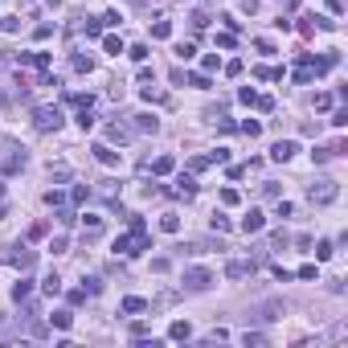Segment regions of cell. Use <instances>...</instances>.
I'll use <instances>...</instances> for the list:
<instances>
[{
    "instance_id": "cell-25",
    "label": "cell",
    "mask_w": 348,
    "mask_h": 348,
    "mask_svg": "<svg viewBox=\"0 0 348 348\" xmlns=\"http://www.w3.org/2000/svg\"><path fill=\"white\" fill-rule=\"evenodd\" d=\"M53 324H57V328H70L74 315H70V311H53Z\"/></svg>"
},
{
    "instance_id": "cell-6",
    "label": "cell",
    "mask_w": 348,
    "mask_h": 348,
    "mask_svg": "<svg viewBox=\"0 0 348 348\" xmlns=\"http://www.w3.org/2000/svg\"><path fill=\"white\" fill-rule=\"evenodd\" d=\"M291 156H295V144H291V140H279V144L270 148V160H279V164H287Z\"/></svg>"
},
{
    "instance_id": "cell-24",
    "label": "cell",
    "mask_w": 348,
    "mask_h": 348,
    "mask_svg": "<svg viewBox=\"0 0 348 348\" xmlns=\"http://www.w3.org/2000/svg\"><path fill=\"white\" fill-rule=\"evenodd\" d=\"M99 287H103V283L94 279V274H90V279H82V291H86V295H99Z\"/></svg>"
},
{
    "instance_id": "cell-8",
    "label": "cell",
    "mask_w": 348,
    "mask_h": 348,
    "mask_svg": "<svg viewBox=\"0 0 348 348\" xmlns=\"http://www.w3.org/2000/svg\"><path fill=\"white\" fill-rule=\"evenodd\" d=\"M226 274H230V279H246V274H254V262L234 258V262H226Z\"/></svg>"
},
{
    "instance_id": "cell-17",
    "label": "cell",
    "mask_w": 348,
    "mask_h": 348,
    "mask_svg": "<svg viewBox=\"0 0 348 348\" xmlns=\"http://www.w3.org/2000/svg\"><path fill=\"white\" fill-rule=\"evenodd\" d=\"M13 258H17V266L25 270V266H33V250H25V246H21V250H17V254H13Z\"/></svg>"
},
{
    "instance_id": "cell-18",
    "label": "cell",
    "mask_w": 348,
    "mask_h": 348,
    "mask_svg": "<svg viewBox=\"0 0 348 348\" xmlns=\"http://www.w3.org/2000/svg\"><path fill=\"white\" fill-rule=\"evenodd\" d=\"M168 336H172V340H188V324H184V320H176V324L168 328Z\"/></svg>"
},
{
    "instance_id": "cell-5",
    "label": "cell",
    "mask_w": 348,
    "mask_h": 348,
    "mask_svg": "<svg viewBox=\"0 0 348 348\" xmlns=\"http://www.w3.org/2000/svg\"><path fill=\"white\" fill-rule=\"evenodd\" d=\"M131 135H135V127H131V123H123V119H115L111 127H107V140L111 144H127Z\"/></svg>"
},
{
    "instance_id": "cell-33",
    "label": "cell",
    "mask_w": 348,
    "mask_h": 348,
    "mask_svg": "<svg viewBox=\"0 0 348 348\" xmlns=\"http://www.w3.org/2000/svg\"><path fill=\"white\" fill-rule=\"evenodd\" d=\"M188 82H193L197 90H209V74H193V78H188Z\"/></svg>"
},
{
    "instance_id": "cell-9",
    "label": "cell",
    "mask_w": 348,
    "mask_h": 348,
    "mask_svg": "<svg viewBox=\"0 0 348 348\" xmlns=\"http://www.w3.org/2000/svg\"><path fill=\"white\" fill-rule=\"evenodd\" d=\"M131 127H135V131H152V135H156V131H160V119H156V115H135Z\"/></svg>"
},
{
    "instance_id": "cell-12",
    "label": "cell",
    "mask_w": 348,
    "mask_h": 348,
    "mask_svg": "<svg viewBox=\"0 0 348 348\" xmlns=\"http://www.w3.org/2000/svg\"><path fill=\"white\" fill-rule=\"evenodd\" d=\"M176 184H180V188H176V197H184V201H188V197L197 193V180H193V176H180Z\"/></svg>"
},
{
    "instance_id": "cell-29",
    "label": "cell",
    "mask_w": 348,
    "mask_h": 348,
    "mask_svg": "<svg viewBox=\"0 0 348 348\" xmlns=\"http://www.w3.org/2000/svg\"><path fill=\"white\" fill-rule=\"evenodd\" d=\"M0 29H5V33H17L21 21H17V17H5V21H0Z\"/></svg>"
},
{
    "instance_id": "cell-15",
    "label": "cell",
    "mask_w": 348,
    "mask_h": 348,
    "mask_svg": "<svg viewBox=\"0 0 348 348\" xmlns=\"http://www.w3.org/2000/svg\"><path fill=\"white\" fill-rule=\"evenodd\" d=\"M332 254H336V246H332V242H315V258H320V262H328Z\"/></svg>"
},
{
    "instance_id": "cell-23",
    "label": "cell",
    "mask_w": 348,
    "mask_h": 348,
    "mask_svg": "<svg viewBox=\"0 0 348 348\" xmlns=\"http://www.w3.org/2000/svg\"><path fill=\"white\" fill-rule=\"evenodd\" d=\"M213 230L226 234V230H230V217H226V213H213Z\"/></svg>"
},
{
    "instance_id": "cell-32",
    "label": "cell",
    "mask_w": 348,
    "mask_h": 348,
    "mask_svg": "<svg viewBox=\"0 0 348 348\" xmlns=\"http://www.w3.org/2000/svg\"><path fill=\"white\" fill-rule=\"evenodd\" d=\"M242 340H246V344H254V348H258V344H266V336H262V332H246Z\"/></svg>"
},
{
    "instance_id": "cell-39",
    "label": "cell",
    "mask_w": 348,
    "mask_h": 348,
    "mask_svg": "<svg viewBox=\"0 0 348 348\" xmlns=\"http://www.w3.org/2000/svg\"><path fill=\"white\" fill-rule=\"evenodd\" d=\"M131 57L135 61H148V45H131Z\"/></svg>"
},
{
    "instance_id": "cell-35",
    "label": "cell",
    "mask_w": 348,
    "mask_h": 348,
    "mask_svg": "<svg viewBox=\"0 0 348 348\" xmlns=\"http://www.w3.org/2000/svg\"><path fill=\"white\" fill-rule=\"evenodd\" d=\"M328 156H332V148H315V152H311V160H315V164H324Z\"/></svg>"
},
{
    "instance_id": "cell-26",
    "label": "cell",
    "mask_w": 348,
    "mask_h": 348,
    "mask_svg": "<svg viewBox=\"0 0 348 348\" xmlns=\"http://www.w3.org/2000/svg\"><path fill=\"white\" fill-rule=\"evenodd\" d=\"M41 287H45V291H49V295H57V291H61V279H57V274H49V279H45V283H41Z\"/></svg>"
},
{
    "instance_id": "cell-37",
    "label": "cell",
    "mask_w": 348,
    "mask_h": 348,
    "mask_svg": "<svg viewBox=\"0 0 348 348\" xmlns=\"http://www.w3.org/2000/svg\"><path fill=\"white\" fill-rule=\"evenodd\" d=\"M49 176H53V180H66V176H70V168H66V164H57V168H49Z\"/></svg>"
},
{
    "instance_id": "cell-20",
    "label": "cell",
    "mask_w": 348,
    "mask_h": 348,
    "mask_svg": "<svg viewBox=\"0 0 348 348\" xmlns=\"http://www.w3.org/2000/svg\"><path fill=\"white\" fill-rule=\"evenodd\" d=\"M168 33H172V25H168V21H156V25H152V37H160V41H164Z\"/></svg>"
},
{
    "instance_id": "cell-19",
    "label": "cell",
    "mask_w": 348,
    "mask_h": 348,
    "mask_svg": "<svg viewBox=\"0 0 348 348\" xmlns=\"http://www.w3.org/2000/svg\"><path fill=\"white\" fill-rule=\"evenodd\" d=\"M17 168H25V152L21 156H5V172H17Z\"/></svg>"
},
{
    "instance_id": "cell-3",
    "label": "cell",
    "mask_w": 348,
    "mask_h": 348,
    "mask_svg": "<svg viewBox=\"0 0 348 348\" xmlns=\"http://www.w3.org/2000/svg\"><path fill=\"white\" fill-rule=\"evenodd\" d=\"M33 123H37V131H57L61 127V111L57 107H37L33 111Z\"/></svg>"
},
{
    "instance_id": "cell-30",
    "label": "cell",
    "mask_w": 348,
    "mask_h": 348,
    "mask_svg": "<svg viewBox=\"0 0 348 348\" xmlns=\"http://www.w3.org/2000/svg\"><path fill=\"white\" fill-rule=\"evenodd\" d=\"M201 66H205V74H213V70L221 66V61H217V53H205V61H201Z\"/></svg>"
},
{
    "instance_id": "cell-10",
    "label": "cell",
    "mask_w": 348,
    "mask_h": 348,
    "mask_svg": "<svg viewBox=\"0 0 348 348\" xmlns=\"http://www.w3.org/2000/svg\"><path fill=\"white\" fill-rule=\"evenodd\" d=\"M94 156H99V164H107V168H111V164H119V152H111L107 144H94Z\"/></svg>"
},
{
    "instance_id": "cell-34",
    "label": "cell",
    "mask_w": 348,
    "mask_h": 348,
    "mask_svg": "<svg viewBox=\"0 0 348 348\" xmlns=\"http://www.w3.org/2000/svg\"><path fill=\"white\" fill-rule=\"evenodd\" d=\"M144 99H148V103H164V94H160V90H152V86H144Z\"/></svg>"
},
{
    "instance_id": "cell-14",
    "label": "cell",
    "mask_w": 348,
    "mask_h": 348,
    "mask_svg": "<svg viewBox=\"0 0 348 348\" xmlns=\"http://www.w3.org/2000/svg\"><path fill=\"white\" fill-rule=\"evenodd\" d=\"M21 61H25V66H37V70H45V66H49V57H45V53H25Z\"/></svg>"
},
{
    "instance_id": "cell-2",
    "label": "cell",
    "mask_w": 348,
    "mask_h": 348,
    "mask_svg": "<svg viewBox=\"0 0 348 348\" xmlns=\"http://www.w3.org/2000/svg\"><path fill=\"white\" fill-rule=\"evenodd\" d=\"M283 315H287V303H283V299H266V303H258L254 311H250V320L270 324V320H283Z\"/></svg>"
},
{
    "instance_id": "cell-22",
    "label": "cell",
    "mask_w": 348,
    "mask_h": 348,
    "mask_svg": "<svg viewBox=\"0 0 348 348\" xmlns=\"http://www.w3.org/2000/svg\"><path fill=\"white\" fill-rule=\"evenodd\" d=\"M78 127H82V131H86V127H94V115H90V107H82V111H78Z\"/></svg>"
},
{
    "instance_id": "cell-31",
    "label": "cell",
    "mask_w": 348,
    "mask_h": 348,
    "mask_svg": "<svg viewBox=\"0 0 348 348\" xmlns=\"http://www.w3.org/2000/svg\"><path fill=\"white\" fill-rule=\"evenodd\" d=\"M193 53H197L193 41H180V45H176V57H193Z\"/></svg>"
},
{
    "instance_id": "cell-16",
    "label": "cell",
    "mask_w": 348,
    "mask_h": 348,
    "mask_svg": "<svg viewBox=\"0 0 348 348\" xmlns=\"http://www.w3.org/2000/svg\"><path fill=\"white\" fill-rule=\"evenodd\" d=\"M160 230H164V234H176V230H180V217H176V213H164V221H160Z\"/></svg>"
},
{
    "instance_id": "cell-1",
    "label": "cell",
    "mask_w": 348,
    "mask_h": 348,
    "mask_svg": "<svg viewBox=\"0 0 348 348\" xmlns=\"http://www.w3.org/2000/svg\"><path fill=\"white\" fill-rule=\"evenodd\" d=\"M336 197H340V184H336L332 176H320V180L307 188V201H311V205H332Z\"/></svg>"
},
{
    "instance_id": "cell-21",
    "label": "cell",
    "mask_w": 348,
    "mask_h": 348,
    "mask_svg": "<svg viewBox=\"0 0 348 348\" xmlns=\"http://www.w3.org/2000/svg\"><path fill=\"white\" fill-rule=\"evenodd\" d=\"M103 49H107V53H115V57H119V53H123V41H119V37H103Z\"/></svg>"
},
{
    "instance_id": "cell-36",
    "label": "cell",
    "mask_w": 348,
    "mask_h": 348,
    "mask_svg": "<svg viewBox=\"0 0 348 348\" xmlns=\"http://www.w3.org/2000/svg\"><path fill=\"white\" fill-rule=\"evenodd\" d=\"M209 164H213V160H209V156H197V160H193V164H188V168H193V172H201V168H209Z\"/></svg>"
},
{
    "instance_id": "cell-4",
    "label": "cell",
    "mask_w": 348,
    "mask_h": 348,
    "mask_svg": "<svg viewBox=\"0 0 348 348\" xmlns=\"http://www.w3.org/2000/svg\"><path fill=\"white\" fill-rule=\"evenodd\" d=\"M209 283H213V274H209V270H201V266L184 270V291H205Z\"/></svg>"
},
{
    "instance_id": "cell-11",
    "label": "cell",
    "mask_w": 348,
    "mask_h": 348,
    "mask_svg": "<svg viewBox=\"0 0 348 348\" xmlns=\"http://www.w3.org/2000/svg\"><path fill=\"white\" fill-rule=\"evenodd\" d=\"M123 311H127V315H135V311H148V299H140V295H127V299H123Z\"/></svg>"
},
{
    "instance_id": "cell-7",
    "label": "cell",
    "mask_w": 348,
    "mask_h": 348,
    "mask_svg": "<svg viewBox=\"0 0 348 348\" xmlns=\"http://www.w3.org/2000/svg\"><path fill=\"white\" fill-rule=\"evenodd\" d=\"M262 226H266V217H262V213H258V209H250V213H246V217H242V230H246V234H258V230H262Z\"/></svg>"
},
{
    "instance_id": "cell-38",
    "label": "cell",
    "mask_w": 348,
    "mask_h": 348,
    "mask_svg": "<svg viewBox=\"0 0 348 348\" xmlns=\"http://www.w3.org/2000/svg\"><path fill=\"white\" fill-rule=\"evenodd\" d=\"M61 201H66V197H61L57 188H49V193H45V205H61Z\"/></svg>"
},
{
    "instance_id": "cell-27",
    "label": "cell",
    "mask_w": 348,
    "mask_h": 348,
    "mask_svg": "<svg viewBox=\"0 0 348 348\" xmlns=\"http://www.w3.org/2000/svg\"><path fill=\"white\" fill-rule=\"evenodd\" d=\"M242 131H246V135H250V140H254V135H258V131H262V123H254V119H246V123H242Z\"/></svg>"
},
{
    "instance_id": "cell-28",
    "label": "cell",
    "mask_w": 348,
    "mask_h": 348,
    "mask_svg": "<svg viewBox=\"0 0 348 348\" xmlns=\"http://www.w3.org/2000/svg\"><path fill=\"white\" fill-rule=\"evenodd\" d=\"M315 74H320V70H311V66H303V70H295V82H311Z\"/></svg>"
},
{
    "instance_id": "cell-40",
    "label": "cell",
    "mask_w": 348,
    "mask_h": 348,
    "mask_svg": "<svg viewBox=\"0 0 348 348\" xmlns=\"http://www.w3.org/2000/svg\"><path fill=\"white\" fill-rule=\"evenodd\" d=\"M0 217H5V184H0Z\"/></svg>"
},
{
    "instance_id": "cell-13",
    "label": "cell",
    "mask_w": 348,
    "mask_h": 348,
    "mask_svg": "<svg viewBox=\"0 0 348 348\" xmlns=\"http://www.w3.org/2000/svg\"><path fill=\"white\" fill-rule=\"evenodd\" d=\"M172 168H176V164H172V156H160V160L152 164V172H156V176H168Z\"/></svg>"
}]
</instances>
